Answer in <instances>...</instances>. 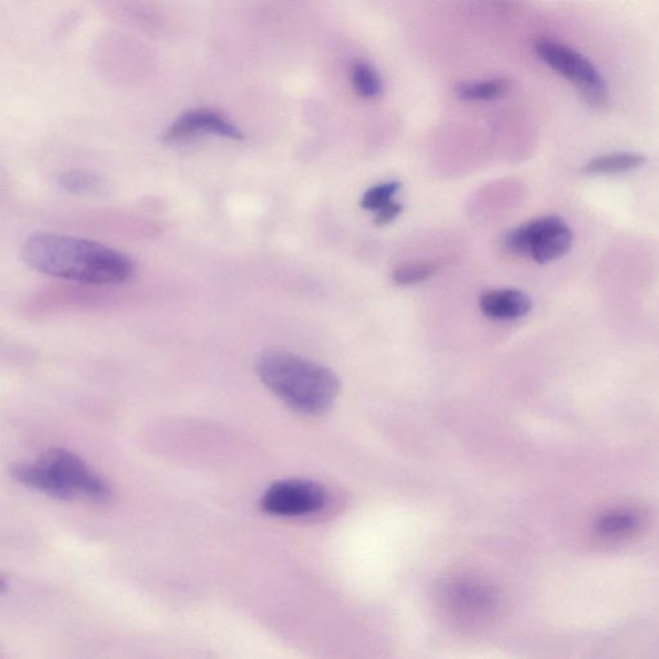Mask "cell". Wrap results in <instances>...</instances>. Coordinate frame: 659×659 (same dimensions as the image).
I'll return each instance as SVG.
<instances>
[{"instance_id":"cell-5","label":"cell","mask_w":659,"mask_h":659,"mask_svg":"<svg viewBox=\"0 0 659 659\" xmlns=\"http://www.w3.org/2000/svg\"><path fill=\"white\" fill-rule=\"evenodd\" d=\"M535 52L548 67L576 86L579 96L595 109L606 108L609 91L606 81L583 54L552 39H538Z\"/></svg>"},{"instance_id":"cell-1","label":"cell","mask_w":659,"mask_h":659,"mask_svg":"<svg viewBox=\"0 0 659 659\" xmlns=\"http://www.w3.org/2000/svg\"><path fill=\"white\" fill-rule=\"evenodd\" d=\"M22 259L45 276L86 285H119L135 276L136 264L122 251L100 242L36 233L22 248Z\"/></svg>"},{"instance_id":"cell-16","label":"cell","mask_w":659,"mask_h":659,"mask_svg":"<svg viewBox=\"0 0 659 659\" xmlns=\"http://www.w3.org/2000/svg\"><path fill=\"white\" fill-rule=\"evenodd\" d=\"M402 206L397 202L389 203L388 207L381 209L376 213L375 223L378 226H387L395 221V219L401 215Z\"/></svg>"},{"instance_id":"cell-2","label":"cell","mask_w":659,"mask_h":659,"mask_svg":"<svg viewBox=\"0 0 659 659\" xmlns=\"http://www.w3.org/2000/svg\"><path fill=\"white\" fill-rule=\"evenodd\" d=\"M255 370L266 389L305 415L326 412L339 394L341 384L328 368L285 351H266Z\"/></svg>"},{"instance_id":"cell-14","label":"cell","mask_w":659,"mask_h":659,"mask_svg":"<svg viewBox=\"0 0 659 659\" xmlns=\"http://www.w3.org/2000/svg\"><path fill=\"white\" fill-rule=\"evenodd\" d=\"M398 182L381 184L367 190L360 199V207L366 210L378 213L379 210L389 206L394 202L396 193L399 191Z\"/></svg>"},{"instance_id":"cell-12","label":"cell","mask_w":659,"mask_h":659,"mask_svg":"<svg viewBox=\"0 0 659 659\" xmlns=\"http://www.w3.org/2000/svg\"><path fill=\"white\" fill-rule=\"evenodd\" d=\"M352 83L358 96L373 100L379 97L383 85L378 73L365 61H356L352 66Z\"/></svg>"},{"instance_id":"cell-11","label":"cell","mask_w":659,"mask_h":659,"mask_svg":"<svg viewBox=\"0 0 659 659\" xmlns=\"http://www.w3.org/2000/svg\"><path fill=\"white\" fill-rule=\"evenodd\" d=\"M510 90V82L506 80H493L477 83H467L458 86L457 94L462 101H492L498 100Z\"/></svg>"},{"instance_id":"cell-6","label":"cell","mask_w":659,"mask_h":659,"mask_svg":"<svg viewBox=\"0 0 659 659\" xmlns=\"http://www.w3.org/2000/svg\"><path fill=\"white\" fill-rule=\"evenodd\" d=\"M572 231L559 217H543L516 227L505 238V248L537 263L558 261L572 247Z\"/></svg>"},{"instance_id":"cell-9","label":"cell","mask_w":659,"mask_h":659,"mask_svg":"<svg viewBox=\"0 0 659 659\" xmlns=\"http://www.w3.org/2000/svg\"><path fill=\"white\" fill-rule=\"evenodd\" d=\"M480 307L493 320H516L529 315L532 301L520 290H492L481 297Z\"/></svg>"},{"instance_id":"cell-15","label":"cell","mask_w":659,"mask_h":659,"mask_svg":"<svg viewBox=\"0 0 659 659\" xmlns=\"http://www.w3.org/2000/svg\"><path fill=\"white\" fill-rule=\"evenodd\" d=\"M60 185L70 193L88 195L100 190L101 179L90 172L70 171L61 176Z\"/></svg>"},{"instance_id":"cell-8","label":"cell","mask_w":659,"mask_h":659,"mask_svg":"<svg viewBox=\"0 0 659 659\" xmlns=\"http://www.w3.org/2000/svg\"><path fill=\"white\" fill-rule=\"evenodd\" d=\"M202 136H216L226 139L241 140L242 133L224 116L211 109H191L180 115L164 133V143L180 144L185 140Z\"/></svg>"},{"instance_id":"cell-13","label":"cell","mask_w":659,"mask_h":659,"mask_svg":"<svg viewBox=\"0 0 659 659\" xmlns=\"http://www.w3.org/2000/svg\"><path fill=\"white\" fill-rule=\"evenodd\" d=\"M439 270L436 262H412L397 266L394 280L397 285H415L433 276Z\"/></svg>"},{"instance_id":"cell-3","label":"cell","mask_w":659,"mask_h":659,"mask_svg":"<svg viewBox=\"0 0 659 659\" xmlns=\"http://www.w3.org/2000/svg\"><path fill=\"white\" fill-rule=\"evenodd\" d=\"M12 477L25 488L57 500L105 504L113 499V490L104 478L64 449H52L34 461L13 467Z\"/></svg>"},{"instance_id":"cell-7","label":"cell","mask_w":659,"mask_h":659,"mask_svg":"<svg viewBox=\"0 0 659 659\" xmlns=\"http://www.w3.org/2000/svg\"><path fill=\"white\" fill-rule=\"evenodd\" d=\"M327 501V493L318 483L286 480L273 483L263 493L261 506L276 516H303L320 512Z\"/></svg>"},{"instance_id":"cell-10","label":"cell","mask_w":659,"mask_h":659,"mask_svg":"<svg viewBox=\"0 0 659 659\" xmlns=\"http://www.w3.org/2000/svg\"><path fill=\"white\" fill-rule=\"evenodd\" d=\"M646 163L645 156L635 153H617L599 156L588 161L583 171L586 175H617L640 168Z\"/></svg>"},{"instance_id":"cell-4","label":"cell","mask_w":659,"mask_h":659,"mask_svg":"<svg viewBox=\"0 0 659 659\" xmlns=\"http://www.w3.org/2000/svg\"><path fill=\"white\" fill-rule=\"evenodd\" d=\"M438 606L449 621L464 630L488 626L498 608L494 588L472 575H453L438 587Z\"/></svg>"}]
</instances>
